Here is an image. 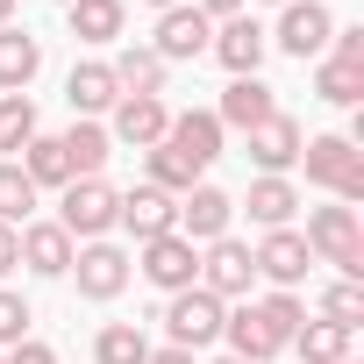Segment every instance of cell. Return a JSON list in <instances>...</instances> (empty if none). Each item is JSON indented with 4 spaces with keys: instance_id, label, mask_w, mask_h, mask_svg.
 I'll use <instances>...</instances> for the list:
<instances>
[{
    "instance_id": "34",
    "label": "cell",
    "mask_w": 364,
    "mask_h": 364,
    "mask_svg": "<svg viewBox=\"0 0 364 364\" xmlns=\"http://www.w3.org/2000/svg\"><path fill=\"white\" fill-rule=\"evenodd\" d=\"M29 300L22 293H0V350H15V343H29Z\"/></svg>"
},
{
    "instance_id": "2",
    "label": "cell",
    "mask_w": 364,
    "mask_h": 364,
    "mask_svg": "<svg viewBox=\"0 0 364 364\" xmlns=\"http://www.w3.org/2000/svg\"><path fill=\"white\" fill-rule=\"evenodd\" d=\"M300 164H307V178L321 193H336L343 208H357L364 200V150L350 143V136H307L300 143Z\"/></svg>"
},
{
    "instance_id": "19",
    "label": "cell",
    "mask_w": 364,
    "mask_h": 364,
    "mask_svg": "<svg viewBox=\"0 0 364 364\" xmlns=\"http://www.w3.org/2000/svg\"><path fill=\"white\" fill-rule=\"evenodd\" d=\"M272 114H279V100H272L264 79H229V86H222V107H215L222 129H243V136H250V129L272 122Z\"/></svg>"
},
{
    "instance_id": "39",
    "label": "cell",
    "mask_w": 364,
    "mask_h": 364,
    "mask_svg": "<svg viewBox=\"0 0 364 364\" xmlns=\"http://www.w3.org/2000/svg\"><path fill=\"white\" fill-rule=\"evenodd\" d=\"M8 22H15V0H0V29H8Z\"/></svg>"
},
{
    "instance_id": "20",
    "label": "cell",
    "mask_w": 364,
    "mask_h": 364,
    "mask_svg": "<svg viewBox=\"0 0 364 364\" xmlns=\"http://www.w3.org/2000/svg\"><path fill=\"white\" fill-rule=\"evenodd\" d=\"M72 236L58 229V222H22V264L36 272V279H65L72 272Z\"/></svg>"
},
{
    "instance_id": "14",
    "label": "cell",
    "mask_w": 364,
    "mask_h": 364,
    "mask_svg": "<svg viewBox=\"0 0 364 364\" xmlns=\"http://www.w3.org/2000/svg\"><path fill=\"white\" fill-rule=\"evenodd\" d=\"M208 50L222 58V72H229V79H257V65H264V50H272V43H264V22L243 8V15H229V22L215 29V43H208Z\"/></svg>"
},
{
    "instance_id": "9",
    "label": "cell",
    "mask_w": 364,
    "mask_h": 364,
    "mask_svg": "<svg viewBox=\"0 0 364 364\" xmlns=\"http://www.w3.org/2000/svg\"><path fill=\"white\" fill-rule=\"evenodd\" d=\"M208 43H215V22L193 8V0H178V8H164L157 15V36H150V50L164 58V65H186V58H208Z\"/></svg>"
},
{
    "instance_id": "36",
    "label": "cell",
    "mask_w": 364,
    "mask_h": 364,
    "mask_svg": "<svg viewBox=\"0 0 364 364\" xmlns=\"http://www.w3.org/2000/svg\"><path fill=\"white\" fill-rule=\"evenodd\" d=\"M22 264V229H8V222H0V279H8Z\"/></svg>"
},
{
    "instance_id": "27",
    "label": "cell",
    "mask_w": 364,
    "mask_h": 364,
    "mask_svg": "<svg viewBox=\"0 0 364 364\" xmlns=\"http://www.w3.org/2000/svg\"><path fill=\"white\" fill-rule=\"evenodd\" d=\"M286 350H300V364H343V357H350V328H336V321H321V314H314V321H300V328H293V343H286Z\"/></svg>"
},
{
    "instance_id": "7",
    "label": "cell",
    "mask_w": 364,
    "mask_h": 364,
    "mask_svg": "<svg viewBox=\"0 0 364 364\" xmlns=\"http://www.w3.org/2000/svg\"><path fill=\"white\" fill-rule=\"evenodd\" d=\"M72 279H79V300H114V293L136 279V257L100 236V243H79V250H72Z\"/></svg>"
},
{
    "instance_id": "4",
    "label": "cell",
    "mask_w": 364,
    "mask_h": 364,
    "mask_svg": "<svg viewBox=\"0 0 364 364\" xmlns=\"http://www.w3.org/2000/svg\"><path fill=\"white\" fill-rule=\"evenodd\" d=\"M114 186L107 178H72V186L58 193V229L72 236V243H100L107 229H114Z\"/></svg>"
},
{
    "instance_id": "22",
    "label": "cell",
    "mask_w": 364,
    "mask_h": 364,
    "mask_svg": "<svg viewBox=\"0 0 364 364\" xmlns=\"http://www.w3.org/2000/svg\"><path fill=\"white\" fill-rule=\"evenodd\" d=\"M15 164L29 171V186H36V193H65V186H72V157H65V143H58V136H43V129L22 143V157H15Z\"/></svg>"
},
{
    "instance_id": "17",
    "label": "cell",
    "mask_w": 364,
    "mask_h": 364,
    "mask_svg": "<svg viewBox=\"0 0 364 364\" xmlns=\"http://www.w3.org/2000/svg\"><path fill=\"white\" fill-rule=\"evenodd\" d=\"M65 100H72V122H100V114L122 100V86H114V72H107L100 58H86V65H72V79H65Z\"/></svg>"
},
{
    "instance_id": "6",
    "label": "cell",
    "mask_w": 364,
    "mask_h": 364,
    "mask_svg": "<svg viewBox=\"0 0 364 364\" xmlns=\"http://www.w3.org/2000/svg\"><path fill=\"white\" fill-rule=\"evenodd\" d=\"M328 36H336V15L321 8V0H286V8H279V29H264V43L286 50V58H300V65L321 58Z\"/></svg>"
},
{
    "instance_id": "45",
    "label": "cell",
    "mask_w": 364,
    "mask_h": 364,
    "mask_svg": "<svg viewBox=\"0 0 364 364\" xmlns=\"http://www.w3.org/2000/svg\"><path fill=\"white\" fill-rule=\"evenodd\" d=\"M343 364H357V357H343Z\"/></svg>"
},
{
    "instance_id": "16",
    "label": "cell",
    "mask_w": 364,
    "mask_h": 364,
    "mask_svg": "<svg viewBox=\"0 0 364 364\" xmlns=\"http://www.w3.org/2000/svg\"><path fill=\"white\" fill-rule=\"evenodd\" d=\"M171 222H178V200H171V193H157V186H129V193L114 200V229H129L136 243L171 236Z\"/></svg>"
},
{
    "instance_id": "28",
    "label": "cell",
    "mask_w": 364,
    "mask_h": 364,
    "mask_svg": "<svg viewBox=\"0 0 364 364\" xmlns=\"http://www.w3.org/2000/svg\"><path fill=\"white\" fill-rule=\"evenodd\" d=\"M314 100H328V107H357V100H364V65L321 58V65H314Z\"/></svg>"
},
{
    "instance_id": "18",
    "label": "cell",
    "mask_w": 364,
    "mask_h": 364,
    "mask_svg": "<svg viewBox=\"0 0 364 364\" xmlns=\"http://www.w3.org/2000/svg\"><path fill=\"white\" fill-rule=\"evenodd\" d=\"M107 72H114V86L122 93H143V100H164V58L150 50V43H122L114 58H107Z\"/></svg>"
},
{
    "instance_id": "15",
    "label": "cell",
    "mask_w": 364,
    "mask_h": 364,
    "mask_svg": "<svg viewBox=\"0 0 364 364\" xmlns=\"http://www.w3.org/2000/svg\"><path fill=\"white\" fill-rule=\"evenodd\" d=\"M300 143H307V129L279 107L272 122H257V129H250V164H257L264 178H286V171L300 164Z\"/></svg>"
},
{
    "instance_id": "30",
    "label": "cell",
    "mask_w": 364,
    "mask_h": 364,
    "mask_svg": "<svg viewBox=\"0 0 364 364\" xmlns=\"http://www.w3.org/2000/svg\"><path fill=\"white\" fill-rule=\"evenodd\" d=\"M29 215H36V186H29V171L8 157V164H0V222L15 229V222H29Z\"/></svg>"
},
{
    "instance_id": "23",
    "label": "cell",
    "mask_w": 364,
    "mask_h": 364,
    "mask_svg": "<svg viewBox=\"0 0 364 364\" xmlns=\"http://www.w3.org/2000/svg\"><path fill=\"white\" fill-rule=\"evenodd\" d=\"M222 343H229V357H243V364H272V357H279V336L257 321V307H250V300H243V307H229Z\"/></svg>"
},
{
    "instance_id": "5",
    "label": "cell",
    "mask_w": 364,
    "mask_h": 364,
    "mask_svg": "<svg viewBox=\"0 0 364 364\" xmlns=\"http://www.w3.org/2000/svg\"><path fill=\"white\" fill-rule=\"evenodd\" d=\"M136 272L171 300V293H186V286H200V250L186 243V236H150V243H136Z\"/></svg>"
},
{
    "instance_id": "42",
    "label": "cell",
    "mask_w": 364,
    "mask_h": 364,
    "mask_svg": "<svg viewBox=\"0 0 364 364\" xmlns=\"http://www.w3.org/2000/svg\"><path fill=\"white\" fill-rule=\"evenodd\" d=\"M58 8H72V0H58Z\"/></svg>"
},
{
    "instance_id": "35",
    "label": "cell",
    "mask_w": 364,
    "mask_h": 364,
    "mask_svg": "<svg viewBox=\"0 0 364 364\" xmlns=\"http://www.w3.org/2000/svg\"><path fill=\"white\" fill-rule=\"evenodd\" d=\"M8 364H58V350L29 336V343H15V350H8Z\"/></svg>"
},
{
    "instance_id": "8",
    "label": "cell",
    "mask_w": 364,
    "mask_h": 364,
    "mask_svg": "<svg viewBox=\"0 0 364 364\" xmlns=\"http://www.w3.org/2000/svg\"><path fill=\"white\" fill-rule=\"evenodd\" d=\"M222 136H229V129L215 122V107H186V114H171V129H164V150H171L178 164H186V171L200 178V171L222 157Z\"/></svg>"
},
{
    "instance_id": "41",
    "label": "cell",
    "mask_w": 364,
    "mask_h": 364,
    "mask_svg": "<svg viewBox=\"0 0 364 364\" xmlns=\"http://www.w3.org/2000/svg\"><path fill=\"white\" fill-rule=\"evenodd\" d=\"M215 364H243V357H215Z\"/></svg>"
},
{
    "instance_id": "26",
    "label": "cell",
    "mask_w": 364,
    "mask_h": 364,
    "mask_svg": "<svg viewBox=\"0 0 364 364\" xmlns=\"http://www.w3.org/2000/svg\"><path fill=\"white\" fill-rule=\"evenodd\" d=\"M65 22H72V36H79V43H114V36H122V22H129V8H122V0H72Z\"/></svg>"
},
{
    "instance_id": "12",
    "label": "cell",
    "mask_w": 364,
    "mask_h": 364,
    "mask_svg": "<svg viewBox=\"0 0 364 364\" xmlns=\"http://www.w3.org/2000/svg\"><path fill=\"white\" fill-rule=\"evenodd\" d=\"M171 129V107L164 100H143V93H122L107 107V143H129V150H157Z\"/></svg>"
},
{
    "instance_id": "40",
    "label": "cell",
    "mask_w": 364,
    "mask_h": 364,
    "mask_svg": "<svg viewBox=\"0 0 364 364\" xmlns=\"http://www.w3.org/2000/svg\"><path fill=\"white\" fill-rule=\"evenodd\" d=\"M143 8H157V15H164V8H178V0H143Z\"/></svg>"
},
{
    "instance_id": "37",
    "label": "cell",
    "mask_w": 364,
    "mask_h": 364,
    "mask_svg": "<svg viewBox=\"0 0 364 364\" xmlns=\"http://www.w3.org/2000/svg\"><path fill=\"white\" fill-rule=\"evenodd\" d=\"M193 8H200L208 22H229V15H243V8H250V0H193Z\"/></svg>"
},
{
    "instance_id": "10",
    "label": "cell",
    "mask_w": 364,
    "mask_h": 364,
    "mask_svg": "<svg viewBox=\"0 0 364 364\" xmlns=\"http://www.w3.org/2000/svg\"><path fill=\"white\" fill-rule=\"evenodd\" d=\"M200 286H208L215 300H250V286H257L250 243H236V236H215V243L200 250Z\"/></svg>"
},
{
    "instance_id": "24",
    "label": "cell",
    "mask_w": 364,
    "mask_h": 364,
    "mask_svg": "<svg viewBox=\"0 0 364 364\" xmlns=\"http://www.w3.org/2000/svg\"><path fill=\"white\" fill-rule=\"evenodd\" d=\"M43 72V43L29 29H0V93H29V79Z\"/></svg>"
},
{
    "instance_id": "44",
    "label": "cell",
    "mask_w": 364,
    "mask_h": 364,
    "mask_svg": "<svg viewBox=\"0 0 364 364\" xmlns=\"http://www.w3.org/2000/svg\"><path fill=\"white\" fill-rule=\"evenodd\" d=\"M0 364H8V350H0Z\"/></svg>"
},
{
    "instance_id": "1",
    "label": "cell",
    "mask_w": 364,
    "mask_h": 364,
    "mask_svg": "<svg viewBox=\"0 0 364 364\" xmlns=\"http://www.w3.org/2000/svg\"><path fill=\"white\" fill-rule=\"evenodd\" d=\"M300 243H307V257H314V264H336L343 279H364V222H357V208H343V200L314 208Z\"/></svg>"
},
{
    "instance_id": "25",
    "label": "cell",
    "mask_w": 364,
    "mask_h": 364,
    "mask_svg": "<svg viewBox=\"0 0 364 364\" xmlns=\"http://www.w3.org/2000/svg\"><path fill=\"white\" fill-rule=\"evenodd\" d=\"M58 143H65V157H72V178H100V164L114 157V143H107V122H72Z\"/></svg>"
},
{
    "instance_id": "21",
    "label": "cell",
    "mask_w": 364,
    "mask_h": 364,
    "mask_svg": "<svg viewBox=\"0 0 364 364\" xmlns=\"http://www.w3.org/2000/svg\"><path fill=\"white\" fill-rule=\"evenodd\" d=\"M236 208H243L257 229H293V215H300V193H293V178H264V171H257V178H250V193H243Z\"/></svg>"
},
{
    "instance_id": "11",
    "label": "cell",
    "mask_w": 364,
    "mask_h": 364,
    "mask_svg": "<svg viewBox=\"0 0 364 364\" xmlns=\"http://www.w3.org/2000/svg\"><path fill=\"white\" fill-rule=\"evenodd\" d=\"M229 222H236V200H229L222 186H208V178H200L193 193H178V222H171V229L186 236L193 250H208L215 236H229Z\"/></svg>"
},
{
    "instance_id": "31",
    "label": "cell",
    "mask_w": 364,
    "mask_h": 364,
    "mask_svg": "<svg viewBox=\"0 0 364 364\" xmlns=\"http://www.w3.org/2000/svg\"><path fill=\"white\" fill-rule=\"evenodd\" d=\"M29 136H36V100H29V93H0V150L22 157Z\"/></svg>"
},
{
    "instance_id": "3",
    "label": "cell",
    "mask_w": 364,
    "mask_h": 364,
    "mask_svg": "<svg viewBox=\"0 0 364 364\" xmlns=\"http://www.w3.org/2000/svg\"><path fill=\"white\" fill-rule=\"evenodd\" d=\"M222 321H229V300H215L208 286H186V293H171L164 300V336H171V350H215L222 343Z\"/></svg>"
},
{
    "instance_id": "43",
    "label": "cell",
    "mask_w": 364,
    "mask_h": 364,
    "mask_svg": "<svg viewBox=\"0 0 364 364\" xmlns=\"http://www.w3.org/2000/svg\"><path fill=\"white\" fill-rule=\"evenodd\" d=\"M272 8H286V0H272Z\"/></svg>"
},
{
    "instance_id": "32",
    "label": "cell",
    "mask_w": 364,
    "mask_h": 364,
    "mask_svg": "<svg viewBox=\"0 0 364 364\" xmlns=\"http://www.w3.org/2000/svg\"><path fill=\"white\" fill-rule=\"evenodd\" d=\"M250 307H257V321H264V328L279 336V350H286V343H293V328L307 321V307H300V293H264V300H250Z\"/></svg>"
},
{
    "instance_id": "13",
    "label": "cell",
    "mask_w": 364,
    "mask_h": 364,
    "mask_svg": "<svg viewBox=\"0 0 364 364\" xmlns=\"http://www.w3.org/2000/svg\"><path fill=\"white\" fill-rule=\"evenodd\" d=\"M250 264H257V279H272V293H300V279L314 272L300 229H264V243L250 250Z\"/></svg>"
},
{
    "instance_id": "33",
    "label": "cell",
    "mask_w": 364,
    "mask_h": 364,
    "mask_svg": "<svg viewBox=\"0 0 364 364\" xmlns=\"http://www.w3.org/2000/svg\"><path fill=\"white\" fill-rule=\"evenodd\" d=\"M321 321H336V328L357 336V321H364V286H357V279H336V286L321 293Z\"/></svg>"
},
{
    "instance_id": "29",
    "label": "cell",
    "mask_w": 364,
    "mask_h": 364,
    "mask_svg": "<svg viewBox=\"0 0 364 364\" xmlns=\"http://www.w3.org/2000/svg\"><path fill=\"white\" fill-rule=\"evenodd\" d=\"M93 364H150V336L136 321H107L93 336Z\"/></svg>"
},
{
    "instance_id": "38",
    "label": "cell",
    "mask_w": 364,
    "mask_h": 364,
    "mask_svg": "<svg viewBox=\"0 0 364 364\" xmlns=\"http://www.w3.org/2000/svg\"><path fill=\"white\" fill-rule=\"evenodd\" d=\"M150 364H200V357H193V350H171V343H164V350H150Z\"/></svg>"
}]
</instances>
